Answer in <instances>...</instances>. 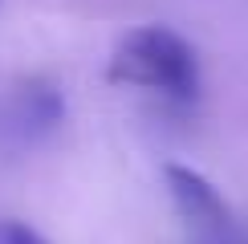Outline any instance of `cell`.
Returning a JSON list of instances; mask_svg holds the SVG:
<instances>
[{
	"label": "cell",
	"mask_w": 248,
	"mask_h": 244,
	"mask_svg": "<svg viewBox=\"0 0 248 244\" xmlns=\"http://www.w3.org/2000/svg\"><path fill=\"white\" fill-rule=\"evenodd\" d=\"M110 81L151 90L171 102H195L203 94V65L183 33L167 25H139L118 41L110 57Z\"/></svg>",
	"instance_id": "cell-1"
},
{
	"label": "cell",
	"mask_w": 248,
	"mask_h": 244,
	"mask_svg": "<svg viewBox=\"0 0 248 244\" xmlns=\"http://www.w3.org/2000/svg\"><path fill=\"white\" fill-rule=\"evenodd\" d=\"M163 179H167L171 203L179 212V220L187 224V232L195 236V244H228L236 232V216L228 208V199L216 191L212 179H203L195 167H183V163H167L163 167Z\"/></svg>",
	"instance_id": "cell-2"
},
{
	"label": "cell",
	"mask_w": 248,
	"mask_h": 244,
	"mask_svg": "<svg viewBox=\"0 0 248 244\" xmlns=\"http://www.w3.org/2000/svg\"><path fill=\"white\" fill-rule=\"evenodd\" d=\"M61 114H65V102L53 86H45V81H37V86H25L16 90L13 102H8V126H13V135L20 138H37L45 135V130H53Z\"/></svg>",
	"instance_id": "cell-3"
},
{
	"label": "cell",
	"mask_w": 248,
	"mask_h": 244,
	"mask_svg": "<svg viewBox=\"0 0 248 244\" xmlns=\"http://www.w3.org/2000/svg\"><path fill=\"white\" fill-rule=\"evenodd\" d=\"M0 244H49V240L20 220H0Z\"/></svg>",
	"instance_id": "cell-4"
}]
</instances>
